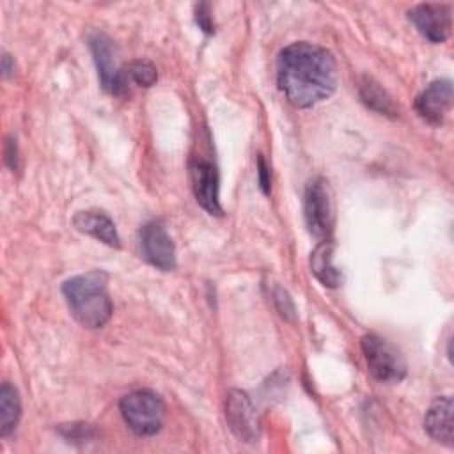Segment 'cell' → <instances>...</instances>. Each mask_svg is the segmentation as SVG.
I'll return each mask as SVG.
<instances>
[{"label":"cell","mask_w":454,"mask_h":454,"mask_svg":"<svg viewBox=\"0 0 454 454\" xmlns=\"http://www.w3.org/2000/svg\"><path fill=\"white\" fill-rule=\"evenodd\" d=\"M257 174H259V184H261V190L264 193H270V188H271V177H270V168L264 161L262 156H259L257 160Z\"/></svg>","instance_id":"obj_20"},{"label":"cell","mask_w":454,"mask_h":454,"mask_svg":"<svg viewBox=\"0 0 454 454\" xmlns=\"http://www.w3.org/2000/svg\"><path fill=\"white\" fill-rule=\"evenodd\" d=\"M271 300H273V303H275L278 314H280L284 319L294 321V317H296V309H294V303H293V300H291V296H289V293H287L286 289H282V287H278V286L273 287V291H271Z\"/></svg>","instance_id":"obj_18"},{"label":"cell","mask_w":454,"mask_h":454,"mask_svg":"<svg viewBox=\"0 0 454 454\" xmlns=\"http://www.w3.org/2000/svg\"><path fill=\"white\" fill-rule=\"evenodd\" d=\"M452 82L447 78L431 82L415 99L417 114L429 124L438 126L452 108Z\"/></svg>","instance_id":"obj_11"},{"label":"cell","mask_w":454,"mask_h":454,"mask_svg":"<svg viewBox=\"0 0 454 454\" xmlns=\"http://www.w3.org/2000/svg\"><path fill=\"white\" fill-rule=\"evenodd\" d=\"M190 179H192V190L200 204L209 215H222L220 206V186H218V172L216 167L204 160L195 158L190 161Z\"/></svg>","instance_id":"obj_9"},{"label":"cell","mask_w":454,"mask_h":454,"mask_svg":"<svg viewBox=\"0 0 454 454\" xmlns=\"http://www.w3.org/2000/svg\"><path fill=\"white\" fill-rule=\"evenodd\" d=\"M62 294L73 317L85 328H101L112 317L114 305L103 271H89L67 278L62 284Z\"/></svg>","instance_id":"obj_2"},{"label":"cell","mask_w":454,"mask_h":454,"mask_svg":"<svg viewBox=\"0 0 454 454\" xmlns=\"http://www.w3.org/2000/svg\"><path fill=\"white\" fill-rule=\"evenodd\" d=\"M277 83L293 106L310 108L333 94L337 62L323 46L307 41L293 43L278 53Z\"/></svg>","instance_id":"obj_1"},{"label":"cell","mask_w":454,"mask_h":454,"mask_svg":"<svg viewBox=\"0 0 454 454\" xmlns=\"http://www.w3.org/2000/svg\"><path fill=\"white\" fill-rule=\"evenodd\" d=\"M303 215L310 234H314L321 241L330 239V234L333 231V207L328 183L323 177H316L309 183L305 190Z\"/></svg>","instance_id":"obj_5"},{"label":"cell","mask_w":454,"mask_h":454,"mask_svg":"<svg viewBox=\"0 0 454 454\" xmlns=\"http://www.w3.org/2000/svg\"><path fill=\"white\" fill-rule=\"evenodd\" d=\"M140 247L145 261L154 268L161 271H172L176 268V247L161 223L149 222L142 227Z\"/></svg>","instance_id":"obj_10"},{"label":"cell","mask_w":454,"mask_h":454,"mask_svg":"<svg viewBox=\"0 0 454 454\" xmlns=\"http://www.w3.org/2000/svg\"><path fill=\"white\" fill-rule=\"evenodd\" d=\"M126 426L138 436L156 434L165 420V404L158 394L138 388L126 394L119 403Z\"/></svg>","instance_id":"obj_3"},{"label":"cell","mask_w":454,"mask_h":454,"mask_svg":"<svg viewBox=\"0 0 454 454\" xmlns=\"http://www.w3.org/2000/svg\"><path fill=\"white\" fill-rule=\"evenodd\" d=\"M21 417V403L18 390L9 385L7 381L2 383L0 388V434L7 436L11 434Z\"/></svg>","instance_id":"obj_16"},{"label":"cell","mask_w":454,"mask_h":454,"mask_svg":"<svg viewBox=\"0 0 454 454\" xmlns=\"http://www.w3.org/2000/svg\"><path fill=\"white\" fill-rule=\"evenodd\" d=\"M426 433L440 443H454V426H452V399L450 395L436 397L426 411L424 417Z\"/></svg>","instance_id":"obj_12"},{"label":"cell","mask_w":454,"mask_h":454,"mask_svg":"<svg viewBox=\"0 0 454 454\" xmlns=\"http://www.w3.org/2000/svg\"><path fill=\"white\" fill-rule=\"evenodd\" d=\"M128 76L140 87H151L158 80L156 67L149 60H135L128 66Z\"/></svg>","instance_id":"obj_17"},{"label":"cell","mask_w":454,"mask_h":454,"mask_svg":"<svg viewBox=\"0 0 454 454\" xmlns=\"http://www.w3.org/2000/svg\"><path fill=\"white\" fill-rule=\"evenodd\" d=\"M89 46L94 57L101 87L112 96L122 94L126 89V74L119 66L117 48L114 41L103 32H92L89 35Z\"/></svg>","instance_id":"obj_6"},{"label":"cell","mask_w":454,"mask_h":454,"mask_svg":"<svg viewBox=\"0 0 454 454\" xmlns=\"http://www.w3.org/2000/svg\"><path fill=\"white\" fill-rule=\"evenodd\" d=\"M5 160L9 163V167L12 170L18 168V149H16V140L9 138L7 140V145H5Z\"/></svg>","instance_id":"obj_22"},{"label":"cell","mask_w":454,"mask_h":454,"mask_svg":"<svg viewBox=\"0 0 454 454\" xmlns=\"http://www.w3.org/2000/svg\"><path fill=\"white\" fill-rule=\"evenodd\" d=\"M225 420L236 438L247 443L257 442L261 431L259 417L247 392L239 388L229 390L225 397Z\"/></svg>","instance_id":"obj_7"},{"label":"cell","mask_w":454,"mask_h":454,"mask_svg":"<svg viewBox=\"0 0 454 454\" xmlns=\"http://www.w3.org/2000/svg\"><path fill=\"white\" fill-rule=\"evenodd\" d=\"M332 254H333V243L330 239L317 243V247L310 254V271L325 287L333 289L340 284V273L332 264Z\"/></svg>","instance_id":"obj_14"},{"label":"cell","mask_w":454,"mask_h":454,"mask_svg":"<svg viewBox=\"0 0 454 454\" xmlns=\"http://www.w3.org/2000/svg\"><path fill=\"white\" fill-rule=\"evenodd\" d=\"M73 225L76 227V231L89 234L108 247H121V238L115 229V223L110 216H106L101 211H78L73 218Z\"/></svg>","instance_id":"obj_13"},{"label":"cell","mask_w":454,"mask_h":454,"mask_svg":"<svg viewBox=\"0 0 454 454\" xmlns=\"http://www.w3.org/2000/svg\"><path fill=\"white\" fill-rule=\"evenodd\" d=\"M195 18H197V23L199 27L204 30V32H213V21H211V16H209V5L207 4H200L197 5L195 9Z\"/></svg>","instance_id":"obj_19"},{"label":"cell","mask_w":454,"mask_h":454,"mask_svg":"<svg viewBox=\"0 0 454 454\" xmlns=\"http://www.w3.org/2000/svg\"><path fill=\"white\" fill-rule=\"evenodd\" d=\"M358 92H360L362 101L371 110H374L381 115H388V117H395L399 114V108L394 103L392 96L371 76H362V80L358 83Z\"/></svg>","instance_id":"obj_15"},{"label":"cell","mask_w":454,"mask_h":454,"mask_svg":"<svg viewBox=\"0 0 454 454\" xmlns=\"http://www.w3.org/2000/svg\"><path fill=\"white\" fill-rule=\"evenodd\" d=\"M62 433L66 434V438H87L90 433V426H83V424H69L62 427Z\"/></svg>","instance_id":"obj_21"},{"label":"cell","mask_w":454,"mask_h":454,"mask_svg":"<svg viewBox=\"0 0 454 454\" xmlns=\"http://www.w3.org/2000/svg\"><path fill=\"white\" fill-rule=\"evenodd\" d=\"M371 376L381 383H397L406 376V364L394 344L376 333H367L360 340Z\"/></svg>","instance_id":"obj_4"},{"label":"cell","mask_w":454,"mask_h":454,"mask_svg":"<svg viewBox=\"0 0 454 454\" xmlns=\"http://www.w3.org/2000/svg\"><path fill=\"white\" fill-rule=\"evenodd\" d=\"M410 21L431 43H443L452 30V7L449 4H419L408 11Z\"/></svg>","instance_id":"obj_8"}]
</instances>
